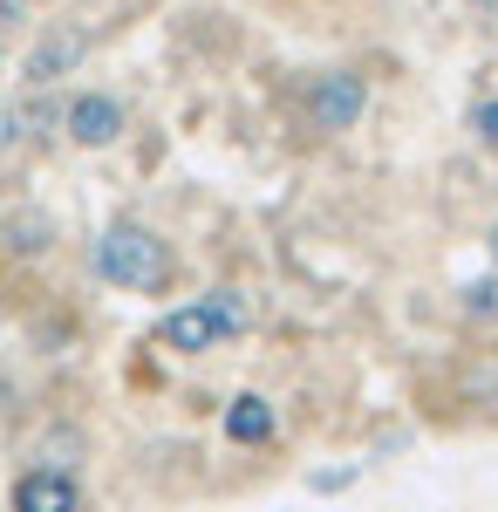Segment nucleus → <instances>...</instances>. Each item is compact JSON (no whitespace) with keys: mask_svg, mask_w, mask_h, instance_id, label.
I'll list each match as a JSON object with an SVG mask.
<instances>
[{"mask_svg":"<svg viewBox=\"0 0 498 512\" xmlns=\"http://www.w3.org/2000/svg\"><path fill=\"white\" fill-rule=\"evenodd\" d=\"M89 267L110 280V287L151 294V287H164V274H171V253H164V239H157L151 226L116 219V226H103V239L89 246Z\"/></svg>","mask_w":498,"mask_h":512,"instance_id":"1","label":"nucleus"},{"mask_svg":"<svg viewBox=\"0 0 498 512\" xmlns=\"http://www.w3.org/2000/svg\"><path fill=\"white\" fill-rule=\"evenodd\" d=\"M232 335H246V301L232 287L205 294L192 308H171V315L157 321V342L171 355H205V349H219V342H232Z\"/></svg>","mask_w":498,"mask_h":512,"instance_id":"2","label":"nucleus"},{"mask_svg":"<svg viewBox=\"0 0 498 512\" xmlns=\"http://www.w3.org/2000/svg\"><path fill=\"white\" fill-rule=\"evenodd\" d=\"M362 110H369V82L355 76V69H321V76L307 82V117H314V130L342 137V130L362 123Z\"/></svg>","mask_w":498,"mask_h":512,"instance_id":"3","label":"nucleus"},{"mask_svg":"<svg viewBox=\"0 0 498 512\" xmlns=\"http://www.w3.org/2000/svg\"><path fill=\"white\" fill-rule=\"evenodd\" d=\"M82 55H89V28H76V21H48V35H35L21 76H28V89H55L62 76L82 69Z\"/></svg>","mask_w":498,"mask_h":512,"instance_id":"4","label":"nucleus"},{"mask_svg":"<svg viewBox=\"0 0 498 512\" xmlns=\"http://www.w3.org/2000/svg\"><path fill=\"white\" fill-rule=\"evenodd\" d=\"M62 130L76 137L82 151H103V144H116V137H123V103H116V96H103V89H82L76 103H69V117H62Z\"/></svg>","mask_w":498,"mask_h":512,"instance_id":"5","label":"nucleus"},{"mask_svg":"<svg viewBox=\"0 0 498 512\" xmlns=\"http://www.w3.org/2000/svg\"><path fill=\"white\" fill-rule=\"evenodd\" d=\"M14 512H82V485L62 465H35L14 478Z\"/></svg>","mask_w":498,"mask_h":512,"instance_id":"6","label":"nucleus"},{"mask_svg":"<svg viewBox=\"0 0 498 512\" xmlns=\"http://www.w3.org/2000/svg\"><path fill=\"white\" fill-rule=\"evenodd\" d=\"M273 431H280V417H273V403L267 396H232L226 403V437L232 444H273Z\"/></svg>","mask_w":498,"mask_h":512,"instance_id":"7","label":"nucleus"},{"mask_svg":"<svg viewBox=\"0 0 498 512\" xmlns=\"http://www.w3.org/2000/svg\"><path fill=\"white\" fill-rule=\"evenodd\" d=\"M0 239H7L14 260H35V253L55 246V226H48L41 212H7V219H0Z\"/></svg>","mask_w":498,"mask_h":512,"instance_id":"8","label":"nucleus"},{"mask_svg":"<svg viewBox=\"0 0 498 512\" xmlns=\"http://www.w3.org/2000/svg\"><path fill=\"white\" fill-rule=\"evenodd\" d=\"M62 117H69V110H62V103H55L48 89H35V96L21 103V117H14V123H28L35 137H48V123H62Z\"/></svg>","mask_w":498,"mask_h":512,"instance_id":"9","label":"nucleus"},{"mask_svg":"<svg viewBox=\"0 0 498 512\" xmlns=\"http://www.w3.org/2000/svg\"><path fill=\"white\" fill-rule=\"evenodd\" d=\"M464 308L485 315V321H498V280H471V287H464Z\"/></svg>","mask_w":498,"mask_h":512,"instance_id":"10","label":"nucleus"},{"mask_svg":"<svg viewBox=\"0 0 498 512\" xmlns=\"http://www.w3.org/2000/svg\"><path fill=\"white\" fill-rule=\"evenodd\" d=\"M471 123H478V137L498 151V103H478V110H471Z\"/></svg>","mask_w":498,"mask_h":512,"instance_id":"11","label":"nucleus"},{"mask_svg":"<svg viewBox=\"0 0 498 512\" xmlns=\"http://www.w3.org/2000/svg\"><path fill=\"white\" fill-rule=\"evenodd\" d=\"M348 478H355V472H314V492H342Z\"/></svg>","mask_w":498,"mask_h":512,"instance_id":"12","label":"nucleus"},{"mask_svg":"<svg viewBox=\"0 0 498 512\" xmlns=\"http://www.w3.org/2000/svg\"><path fill=\"white\" fill-rule=\"evenodd\" d=\"M7 21H28V0H0V28Z\"/></svg>","mask_w":498,"mask_h":512,"instance_id":"13","label":"nucleus"},{"mask_svg":"<svg viewBox=\"0 0 498 512\" xmlns=\"http://www.w3.org/2000/svg\"><path fill=\"white\" fill-rule=\"evenodd\" d=\"M7 137H14V110L0 103V151H7Z\"/></svg>","mask_w":498,"mask_h":512,"instance_id":"14","label":"nucleus"},{"mask_svg":"<svg viewBox=\"0 0 498 512\" xmlns=\"http://www.w3.org/2000/svg\"><path fill=\"white\" fill-rule=\"evenodd\" d=\"M485 246H492V260H498V219H492V233H485Z\"/></svg>","mask_w":498,"mask_h":512,"instance_id":"15","label":"nucleus"}]
</instances>
